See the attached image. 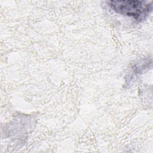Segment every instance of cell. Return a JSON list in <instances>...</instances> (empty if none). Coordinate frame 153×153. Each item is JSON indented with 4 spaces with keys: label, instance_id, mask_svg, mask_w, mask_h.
Returning a JSON list of instances; mask_svg holds the SVG:
<instances>
[{
    "label": "cell",
    "instance_id": "obj_1",
    "mask_svg": "<svg viewBox=\"0 0 153 153\" xmlns=\"http://www.w3.org/2000/svg\"><path fill=\"white\" fill-rule=\"evenodd\" d=\"M108 4L115 12L132 17L138 22L146 19L152 9L151 3L138 0L111 1Z\"/></svg>",
    "mask_w": 153,
    "mask_h": 153
}]
</instances>
